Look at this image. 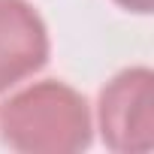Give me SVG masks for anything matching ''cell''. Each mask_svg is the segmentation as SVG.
<instances>
[{
  "instance_id": "1",
  "label": "cell",
  "mask_w": 154,
  "mask_h": 154,
  "mask_svg": "<svg viewBox=\"0 0 154 154\" xmlns=\"http://www.w3.org/2000/svg\"><path fill=\"white\" fill-rule=\"evenodd\" d=\"M91 112L85 97L63 82H36L0 112L3 145L21 154H75L91 145Z\"/></svg>"
},
{
  "instance_id": "2",
  "label": "cell",
  "mask_w": 154,
  "mask_h": 154,
  "mask_svg": "<svg viewBox=\"0 0 154 154\" xmlns=\"http://www.w3.org/2000/svg\"><path fill=\"white\" fill-rule=\"evenodd\" d=\"M100 136L121 154L154 148V72L148 66L118 72L100 91Z\"/></svg>"
},
{
  "instance_id": "3",
  "label": "cell",
  "mask_w": 154,
  "mask_h": 154,
  "mask_svg": "<svg viewBox=\"0 0 154 154\" xmlns=\"http://www.w3.org/2000/svg\"><path fill=\"white\" fill-rule=\"evenodd\" d=\"M48 60V30L27 0H0V91H6Z\"/></svg>"
},
{
  "instance_id": "4",
  "label": "cell",
  "mask_w": 154,
  "mask_h": 154,
  "mask_svg": "<svg viewBox=\"0 0 154 154\" xmlns=\"http://www.w3.org/2000/svg\"><path fill=\"white\" fill-rule=\"evenodd\" d=\"M115 3L127 12H136V15H148L151 6H154V0H115Z\"/></svg>"
}]
</instances>
